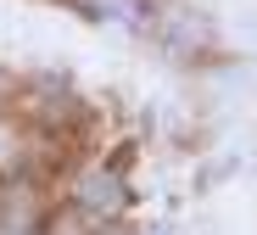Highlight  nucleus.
I'll return each mask as SVG.
<instances>
[{"instance_id":"f257e3e1","label":"nucleus","mask_w":257,"mask_h":235,"mask_svg":"<svg viewBox=\"0 0 257 235\" xmlns=\"http://www.w3.org/2000/svg\"><path fill=\"white\" fill-rule=\"evenodd\" d=\"M78 207L84 213H117L123 207V185H117V174H84L78 179Z\"/></svg>"}]
</instances>
